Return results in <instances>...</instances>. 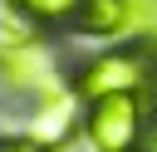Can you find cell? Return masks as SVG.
I'll return each mask as SVG.
<instances>
[{
  "label": "cell",
  "mask_w": 157,
  "mask_h": 152,
  "mask_svg": "<svg viewBox=\"0 0 157 152\" xmlns=\"http://www.w3.org/2000/svg\"><path fill=\"white\" fill-rule=\"evenodd\" d=\"M157 78V64L142 44H128V49H113L103 59H93L83 69V93L88 98H108V93H137Z\"/></svg>",
  "instance_id": "obj_1"
},
{
  "label": "cell",
  "mask_w": 157,
  "mask_h": 152,
  "mask_svg": "<svg viewBox=\"0 0 157 152\" xmlns=\"http://www.w3.org/2000/svg\"><path fill=\"white\" fill-rule=\"evenodd\" d=\"M137 127H142V113H137V98L132 93H108V98H93V113H88V137L98 152H128L137 142Z\"/></svg>",
  "instance_id": "obj_2"
},
{
  "label": "cell",
  "mask_w": 157,
  "mask_h": 152,
  "mask_svg": "<svg viewBox=\"0 0 157 152\" xmlns=\"http://www.w3.org/2000/svg\"><path fill=\"white\" fill-rule=\"evenodd\" d=\"M83 5H88V0H25L29 15H39V20H49V25H74V29H78Z\"/></svg>",
  "instance_id": "obj_3"
},
{
  "label": "cell",
  "mask_w": 157,
  "mask_h": 152,
  "mask_svg": "<svg viewBox=\"0 0 157 152\" xmlns=\"http://www.w3.org/2000/svg\"><path fill=\"white\" fill-rule=\"evenodd\" d=\"M0 152H44L39 142H10V147H0Z\"/></svg>",
  "instance_id": "obj_4"
}]
</instances>
